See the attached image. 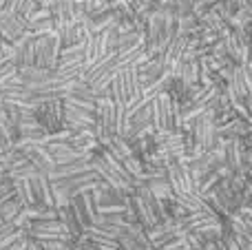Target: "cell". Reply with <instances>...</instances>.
<instances>
[{
  "label": "cell",
  "instance_id": "7",
  "mask_svg": "<svg viewBox=\"0 0 252 250\" xmlns=\"http://www.w3.org/2000/svg\"><path fill=\"white\" fill-rule=\"evenodd\" d=\"M2 47H4V38L0 35V58H2Z\"/></svg>",
  "mask_w": 252,
  "mask_h": 250
},
{
  "label": "cell",
  "instance_id": "5",
  "mask_svg": "<svg viewBox=\"0 0 252 250\" xmlns=\"http://www.w3.org/2000/svg\"><path fill=\"white\" fill-rule=\"evenodd\" d=\"M31 180H33V177H31ZM31 180H13V182H16L13 197H16L25 208L38 204V197H35V190H33V182H31Z\"/></svg>",
  "mask_w": 252,
  "mask_h": 250
},
{
  "label": "cell",
  "instance_id": "6",
  "mask_svg": "<svg viewBox=\"0 0 252 250\" xmlns=\"http://www.w3.org/2000/svg\"><path fill=\"white\" fill-rule=\"evenodd\" d=\"M22 211H25V206H22L16 197H11L9 202L0 204V217H2V221H16L18 217L22 215Z\"/></svg>",
  "mask_w": 252,
  "mask_h": 250
},
{
  "label": "cell",
  "instance_id": "3",
  "mask_svg": "<svg viewBox=\"0 0 252 250\" xmlns=\"http://www.w3.org/2000/svg\"><path fill=\"white\" fill-rule=\"evenodd\" d=\"M31 182H33V190H35V197H38V204H44V206H56L53 182L49 180L47 173H40V175H35Z\"/></svg>",
  "mask_w": 252,
  "mask_h": 250
},
{
  "label": "cell",
  "instance_id": "1",
  "mask_svg": "<svg viewBox=\"0 0 252 250\" xmlns=\"http://www.w3.org/2000/svg\"><path fill=\"white\" fill-rule=\"evenodd\" d=\"M62 49H64V42H62L58 31L38 35V38H35V66H42V69H58Z\"/></svg>",
  "mask_w": 252,
  "mask_h": 250
},
{
  "label": "cell",
  "instance_id": "4",
  "mask_svg": "<svg viewBox=\"0 0 252 250\" xmlns=\"http://www.w3.org/2000/svg\"><path fill=\"white\" fill-rule=\"evenodd\" d=\"M58 211H60V219H62V224L66 226V230H69L75 239L82 237L84 230H87V226H84V221L78 217V213L73 211V206H71V204H66V206L58 208Z\"/></svg>",
  "mask_w": 252,
  "mask_h": 250
},
{
  "label": "cell",
  "instance_id": "2",
  "mask_svg": "<svg viewBox=\"0 0 252 250\" xmlns=\"http://www.w3.org/2000/svg\"><path fill=\"white\" fill-rule=\"evenodd\" d=\"M29 31V18L25 13L11 11V9H0V35L7 42H16Z\"/></svg>",
  "mask_w": 252,
  "mask_h": 250
}]
</instances>
